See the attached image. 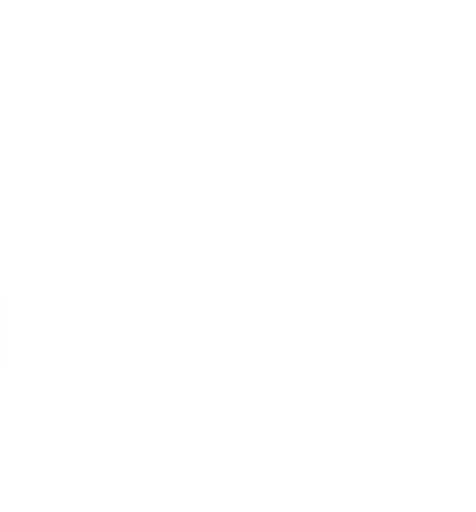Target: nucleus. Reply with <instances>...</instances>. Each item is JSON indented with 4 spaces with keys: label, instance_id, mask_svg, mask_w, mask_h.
<instances>
[]
</instances>
